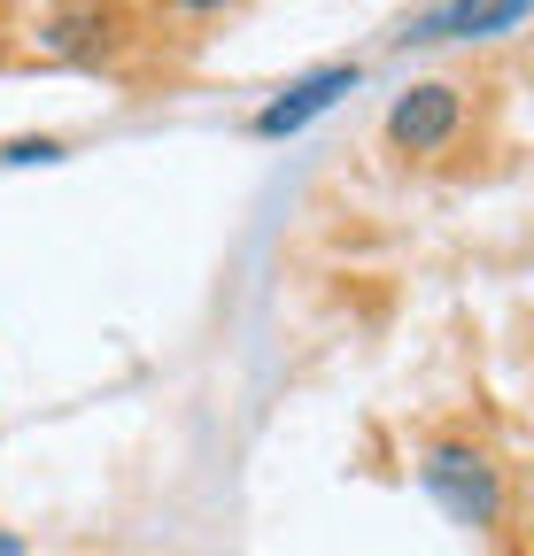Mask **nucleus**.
I'll list each match as a JSON object with an SVG mask.
<instances>
[{"mask_svg": "<svg viewBox=\"0 0 534 556\" xmlns=\"http://www.w3.org/2000/svg\"><path fill=\"white\" fill-rule=\"evenodd\" d=\"M349 86H357V70H318V78H302L295 93H280L272 109H263V116H256V131H263V139H280V131L310 124L318 109H333V101H341Z\"/></svg>", "mask_w": 534, "mask_h": 556, "instance_id": "nucleus-3", "label": "nucleus"}, {"mask_svg": "<svg viewBox=\"0 0 534 556\" xmlns=\"http://www.w3.org/2000/svg\"><path fill=\"white\" fill-rule=\"evenodd\" d=\"M419 479L434 486V503H442L457 526H496V518H504V464H496L488 441H473V433L426 441Z\"/></svg>", "mask_w": 534, "mask_h": 556, "instance_id": "nucleus-1", "label": "nucleus"}, {"mask_svg": "<svg viewBox=\"0 0 534 556\" xmlns=\"http://www.w3.org/2000/svg\"><path fill=\"white\" fill-rule=\"evenodd\" d=\"M457 124H464V93L457 86H411L403 101L387 109V148H403V155H442L449 139H457Z\"/></svg>", "mask_w": 534, "mask_h": 556, "instance_id": "nucleus-2", "label": "nucleus"}]
</instances>
